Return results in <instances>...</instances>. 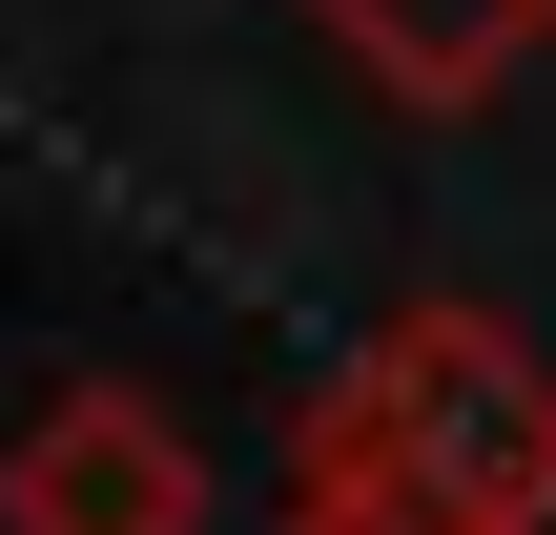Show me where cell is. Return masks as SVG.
Here are the masks:
<instances>
[{
  "label": "cell",
  "mask_w": 556,
  "mask_h": 535,
  "mask_svg": "<svg viewBox=\"0 0 556 535\" xmlns=\"http://www.w3.org/2000/svg\"><path fill=\"white\" fill-rule=\"evenodd\" d=\"M392 433H413L433 535H516L556 495V412H536V371H516L495 330H413V351H392Z\"/></svg>",
  "instance_id": "1"
},
{
  "label": "cell",
  "mask_w": 556,
  "mask_h": 535,
  "mask_svg": "<svg viewBox=\"0 0 556 535\" xmlns=\"http://www.w3.org/2000/svg\"><path fill=\"white\" fill-rule=\"evenodd\" d=\"M556 0H351V41L371 62H413V82H475V62H516Z\"/></svg>",
  "instance_id": "2"
}]
</instances>
